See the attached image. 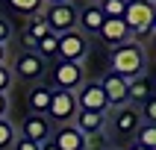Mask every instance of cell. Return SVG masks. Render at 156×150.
I'll return each instance as SVG.
<instances>
[{"label": "cell", "mask_w": 156, "mask_h": 150, "mask_svg": "<svg viewBox=\"0 0 156 150\" xmlns=\"http://www.w3.org/2000/svg\"><path fill=\"white\" fill-rule=\"evenodd\" d=\"M106 150H112V147H106Z\"/></svg>", "instance_id": "35"}, {"label": "cell", "mask_w": 156, "mask_h": 150, "mask_svg": "<svg viewBox=\"0 0 156 150\" xmlns=\"http://www.w3.org/2000/svg\"><path fill=\"white\" fill-rule=\"evenodd\" d=\"M15 150H38V144L30 141V138H18L15 141Z\"/></svg>", "instance_id": "28"}, {"label": "cell", "mask_w": 156, "mask_h": 150, "mask_svg": "<svg viewBox=\"0 0 156 150\" xmlns=\"http://www.w3.org/2000/svg\"><path fill=\"white\" fill-rule=\"evenodd\" d=\"M97 35H100V41H103L109 50H115V47H121V44L130 41V30H127V24H124L121 18H106Z\"/></svg>", "instance_id": "10"}, {"label": "cell", "mask_w": 156, "mask_h": 150, "mask_svg": "<svg viewBox=\"0 0 156 150\" xmlns=\"http://www.w3.org/2000/svg\"><path fill=\"white\" fill-rule=\"evenodd\" d=\"M50 141L56 144V150H86V135L74 124H62L56 132H50Z\"/></svg>", "instance_id": "12"}, {"label": "cell", "mask_w": 156, "mask_h": 150, "mask_svg": "<svg viewBox=\"0 0 156 150\" xmlns=\"http://www.w3.org/2000/svg\"><path fill=\"white\" fill-rule=\"evenodd\" d=\"M124 24L130 30V38H144V35L153 33V21H156V6L153 0H127V9H124Z\"/></svg>", "instance_id": "2"}, {"label": "cell", "mask_w": 156, "mask_h": 150, "mask_svg": "<svg viewBox=\"0 0 156 150\" xmlns=\"http://www.w3.org/2000/svg\"><path fill=\"white\" fill-rule=\"evenodd\" d=\"M59 3H74V0H44V6H59Z\"/></svg>", "instance_id": "31"}, {"label": "cell", "mask_w": 156, "mask_h": 150, "mask_svg": "<svg viewBox=\"0 0 156 150\" xmlns=\"http://www.w3.org/2000/svg\"><path fill=\"white\" fill-rule=\"evenodd\" d=\"M133 144H139V147L144 150H156V124H141L139 130H136V135H133Z\"/></svg>", "instance_id": "19"}, {"label": "cell", "mask_w": 156, "mask_h": 150, "mask_svg": "<svg viewBox=\"0 0 156 150\" xmlns=\"http://www.w3.org/2000/svg\"><path fill=\"white\" fill-rule=\"evenodd\" d=\"M44 24L53 35H65L71 30H77V6L74 3H59V6H47L41 12Z\"/></svg>", "instance_id": "4"}, {"label": "cell", "mask_w": 156, "mask_h": 150, "mask_svg": "<svg viewBox=\"0 0 156 150\" xmlns=\"http://www.w3.org/2000/svg\"><path fill=\"white\" fill-rule=\"evenodd\" d=\"M50 33V30H47V24H44V18L38 15V18H33V21H30V24H27V33H24V38H27V44H30V50H33L35 44L41 41L44 35Z\"/></svg>", "instance_id": "18"}, {"label": "cell", "mask_w": 156, "mask_h": 150, "mask_svg": "<svg viewBox=\"0 0 156 150\" xmlns=\"http://www.w3.org/2000/svg\"><path fill=\"white\" fill-rule=\"evenodd\" d=\"M100 88H103L106 100H109V109H118V106H127V79H121L118 74H103V79H97Z\"/></svg>", "instance_id": "11"}, {"label": "cell", "mask_w": 156, "mask_h": 150, "mask_svg": "<svg viewBox=\"0 0 156 150\" xmlns=\"http://www.w3.org/2000/svg\"><path fill=\"white\" fill-rule=\"evenodd\" d=\"M144 68H147V53L139 41H127L112 50V74H118L121 79L141 77Z\"/></svg>", "instance_id": "1"}, {"label": "cell", "mask_w": 156, "mask_h": 150, "mask_svg": "<svg viewBox=\"0 0 156 150\" xmlns=\"http://www.w3.org/2000/svg\"><path fill=\"white\" fill-rule=\"evenodd\" d=\"M109 115L112 118H106V124L112 127L121 138H133L136 135V130L141 127V115H139V109L136 106H118V109H109Z\"/></svg>", "instance_id": "6"}, {"label": "cell", "mask_w": 156, "mask_h": 150, "mask_svg": "<svg viewBox=\"0 0 156 150\" xmlns=\"http://www.w3.org/2000/svg\"><path fill=\"white\" fill-rule=\"evenodd\" d=\"M6 112H9V97L0 94V118H6Z\"/></svg>", "instance_id": "29"}, {"label": "cell", "mask_w": 156, "mask_h": 150, "mask_svg": "<svg viewBox=\"0 0 156 150\" xmlns=\"http://www.w3.org/2000/svg\"><path fill=\"white\" fill-rule=\"evenodd\" d=\"M139 115H141V121H144V124H156V100H153V97H147V100L141 103Z\"/></svg>", "instance_id": "25"}, {"label": "cell", "mask_w": 156, "mask_h": 150, "mask_svg": "<svg viewBox=\"0 0 156 150\" xmlns=\"http://www.w3.org/2000/svg\"><path fill=\"white\" fill-rule=\"evenodd\" d=\"M147 97H153V77H150L147 71L141 74V77H133L127 79V103H136L141 106Z\"/></svg>", "instance_id": "14"}, {"label": "cell", "mask_w": 156, "mask_h": 150, "mask_svg": "<svg viewBox=\"0 0 156 150\" xmlns=\"http://www.w3.org/2000/svg\"><path fill=\"white\" fill-rule=\"evenodd\" d=\"M74 97H77V109L80 112H109V100H106L100 82L86 79V82L74 91Z\"/></svg>", "instance_id": "5"}, {"label": "cell", "mask_w": 156, "mask_h": 150, "mask_svg": "<svg viewBox=\"0 0 156 150\" xmlns=\"http://www.w3.org/2000/svg\"><path fill=\"white\" fill-rule=\"evenodd\" d=\"M103 21H106V15L100 12L97 3H88V6L77 9V26H80L83 35H97L100 26H103Z\"/></svg>", "instance_id": "13"}, {"label": "cell", "mask_w": 156, "mask_h": 150, "mask_svg": "<svg viewBox=\"0 0 156 150\" xmlns=\"http://www.w3.org/2000/svg\"><path fill=\"white\" fill-rule=\"evenodd\" d=\"M97 6L106 18H124V9H127V0H97Z\"/></svg>", "instance_id": "23"}, {"label": "cell", "mask_w": 156, "mask_h": 150, "mask_svg": "<svg viewBox=\"0 0 156 150\" xmlns=\"http://www.w3.org/2000/svg\"><path fill=\"white\" fill-rule=\"evenodd\" d=\"M86 82V68L83 62H56L50 71V82H44L53 91H77L80 85Z\"/></svg>", "instance_id": "3"}, {"label": "cell", "mask_w": 156, "mask_h": 150, "mask_svg": "<svg viewBox=\"0 0 156 150\" xmlns=\"http://www.w3.org/2000/svg\"><path fill=\"white\" fill-rule=\"evenodd\" d=\"M50 97H53V88L47 85H35L27 97V106H30V115H47L50 109Z\"/></svg>", "instance_id": "17"}, {"label": "cell", "mask_w": 156, "mask_h": 150, "mask_svg": "<svg viewBox=\"0 0 156 150\" xmlns=\"http://www.w3.org/2000/svg\"><path fill=\"white\" fill-rule=\"evenodd\" d=\"M56 56L62 62H83L88 56V41L80 30H71V33L59 35V47H56Z\"/></svg>", "instance_id": "8"}, {"label": "cell", "mask_w": 156, "mask_h": 150, "mask_svg": "<svg viewBox=\"0 0 156 150\" xmlns=\"http://www.w3.org/2000/svg\"><path fill=\"white\" fill-rule=\"evenodd\" d=\"M83 3H86V6H88V3H97V0H83Z\"/></svg>", "instance_id": "34"}, {"label": "cell", "mask_w": 156, "mask_h": 150, "mask_svg": "<svg viewBox=\"0 0 156 150\" xmlns=\"http://www.w3.org/2000/svg\"><path fill=\"white\" fill-rule=\"evenodd\" d=\"M106 118H109V112H77V118L71 124H74L83 135H94V132L106 130Z\"/></svg>", "instance_id": "15"}, {"label": "cell", "mask_w": 156, "mask_h": 150, "mask_svg": "<svg viewBox=\"0 0 156 150\" xmlns=\"http://www.w3.org/2000/svg\"><path fill=\"white\" fill-rule=\"evenodd\" d=\"M9 85H12V71L6 65H0V94H6Z\"/></svg>", "instance_id": "26"}, {"label": "cell", "mask_w": 156, "mask_h": 150, "mask_svg": "<svg viewBox=\"0 0 156 150\" xmlns=\"http://www.w3.org/2000/svg\"><path fill=\"white\" fill-rule=\"evenodd\" d=\"M9 6L21 12V15H30V18H38L44 9V0H9Z\"/></svg>", "instance_id": "21"}, {"label": "cell", "mask_w": 156, "mask_h": 150, "mask_svg": "<svg viewBox=\"0 0 156 150\" xmlns=\"http://www.w3.org/2000/svg\"><path fill=\"white\" fill-rule=\"evenodd\" d=\"M77 97H74V91H53L50 97V109H47V115H50L53 121L59 124H71L74 118H77Z\"/></svg>", "instance_id": "9"}, {"label": "cell", "mask_w": 156, "mask_h": 150, "mask_svg": "<svg viewBox=\"0 0 156 150\" xmlns=\"http://www.w3.org/2000/svg\"><path fill=\"white\" fill-rule=\"evenodd\" d=\"M18 141V130L12 127L9 118H0V150H12Z\"/></svg>", "instance_id": "22"}, {"label": "cell", "mask_w": 156, "mask_h": 150, "mask_svg": "<svg viewBox=\"0 0 156 150\" xmlns=\"http://www.w3.org/2000/svg\"><path fill=\"white\" fill-rule=\"evenodd\" d=\"M38 150H56V144L47 138V141H41V144H38Z\"/></svg>", "instance_id": "30"}, {"label": "cell", "mask_w": 156, "mask_h": 150, "mask_svg": "<svg viewBox=\"0 0 156 150\" xmlns=\"http://www.w3.org/2000/svg\"><path fill=\"white\" fill-rule=\"evenodd\" d=\"M106 147H109V138H106V132L86 135V150H106Z\"/></svg>", "instance_id": "24"}, {"label": "cell", "mask_w": 156, "mask_h": 150, "mask_svg": "<svg viewBox=\"0 0 156 150\" xmlns=\"http://www.w3.org/2000/svg\"><path fill=\"white\" fill-rule=\"evenodd\" d=\"M9 38H12V24L6 18H0V44H6Z\"/></svg>", "instance_id": "27"}, {"label": "cell", "mask_w": 156, "mask_h": 150, "mask_svg": "<svg viewBox=\"0 0 156 150\" xmlns=\"http://www.w3.org/2000/svg\"><path fill=\"white\" fill-rule=\"evenodd\" d=\"M56 47H59V35L47 33V35H44V38H41V41H38V44H35V47H33V50L38 53V56H41L44 62H47V59H56Z\"/></svg>", "instance_id": "20"}, {"label": "cell", "mask_w": 156, "mask_h": 150, "mask_svg": "<svg viewBox=\"0 0 156 150\" xmlns=\"http://www.w3.org/2000/svg\"><path fill=\"white\" fill-rule=\"evenodd\" d=\"M6 62V44H0V65Z\"/></svg>", "instance_id": "32"}, {"label": "cell", "mask_w": 156, "mask_h": 150, "mask_svg": "<svg viewBox=\"0 0 156 150\" xmlns=\"http://www.w3.org/2000/svg\"><path fill=\"white\" fill-rule=\"evenodd\" d=\"M127 150H144V147H139V144H130V147H127Z\"/></svg>", "instance_id": "33"}, {"label": "cell", "mask_w": 156, "mask_h": 150, "mask_svg": "<svg viewBox=\"0 0 156 150\" xmlns=\"http://www.w3.org/2000/svg\"><path fill=\"white\" fill-rule=\"evenodd\" d=\"M9 71H12V77H18V79L35 82V79H41V77H44V71H47V62H44L35 50H24V53L15 59V65H12Z\"/></svg>", "instance_id": "7"}, {"label": "cell", "mask_w": 156, "mask_h": 150, "mask_svg": "<svg viewBox=\"0 0 156 150\" xmlns=\"http://www.w3.org/2000/svg\"><path fill=\"white\" fill-rule=\"evenodd\" d=\"M50 121L44 118V115H27L24 118V138L35 141V144H41V141L50 138Z\"/></svg>", "instance_id": "16"}]
</instances>
